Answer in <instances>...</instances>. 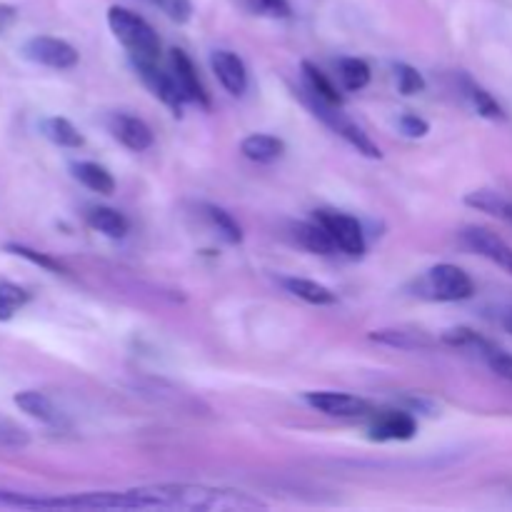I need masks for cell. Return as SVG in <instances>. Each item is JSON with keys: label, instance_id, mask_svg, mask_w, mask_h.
<instances>
[{"label": "cell", "instance_id": "5", "mask_svg": "<svg viewBox=\"0 0 512 512\" xmlns=\"http://www.w3.org/2000/svg\"><path fill=\"white\" fill-rule=\"evenodd\" d=\"M25 58L33 60V63L45 65V68L53 70H70L78 65V50L70 43L60 38H50V35H38V38L28 40L23 48Z\"/></svg>", "mask_w": 512, "mask_h": 512}, {"label": "cell", "instance_id": "11", "mask_svg": "<svg viewBox=\"0 0 512 512\" xmlns=\"http://www.w3.org/2000/svg\"><path fill=\"white\" fill-rule=\"evenodd\" d=\"M110 133H113L118 143H123L133 153H143V150L153 145V130L143 120L128 113H115L110 118Z\"/></svg>", "mask_w": 512, "mask_h": 512}, {"label": "cell", "instance_id": "1", "mask_svg": "<svg viewBox=\"0 0 512 512\" xmlns=\"http://www.w3.org/2000/svg\"><path fill=\"white\" fill-rule=\"evenodd\" d=\"M133 495L140 500L143 510H250L265 505L245 493L205 488V485H155V488L133 490Z\"/></svg>", "mask_w": 512, "mask_h": 512}, {"label": "cell", "instance_id": "2", "mask_svg": "<svg viewBox=\"0 0 512 512\" xmlns=\"http://www.w3.org/2000/svg\"><path fill=\"white\" fill-rule=\"evenodd\" d=\"M108 25L113 30L115 38L128 48L133 63L143 60V63H158L160 55V40L158 33L150 28V23H145L140 15H135L133 10L120 8L113 5L108 10Z\"/></svg>", "mask_w": 512, "mask_h": 512}, {"label": "cell", "instance_id": "23", "mask_svg": "<svg viewBox=\"0 0 512 512\" xmlns=\"http://www.w3.org/2000/svg\"><path fill=\"white\" fill-rule=\"evenodd\" d=\"M303 75H305V83H308L310 93L318 95V98H323L325 103H330V105H343V95L338 93V88L330 83V78L318 68V65H313L305 60Z\"/></svg>", "mask_w": 512, "mask_h": 512}, {"label": "cell", "instance_id": "26", "mask_svg": "<svg viewBox=\"0 0 512 512\" xmlns=\"http://www.w3.org/2000/svg\"><path fill=\"white\" fill-rule=\"evenodd\" d=\"M28 300L30 295L23 288H18L13 283H0V323L13 318Z\"/></svg>", "mask_w": 512, "mask_h": 512}, {"label": "cell", "instance_id": "24", "mask_svg": "<svg viewBox=\"0 0 512 512\" xmlns=\"http://www.w3.org/2000/svg\"><path fill=\"white\" fill-rule=\"evenodd\" d=\"M465 203H468L470 208H478L483 210V213H490L495 215V218L512 223V203L505 200L503 195L493 193V190H475V193H470L468 198H465Z\"/></svg>", "mask_w": 512, "mask_h": 512}, {"label": "cell", "instance_id": "36", "mask_svg": "<svg viewBox=\"0 0 512 512\" xmlns=\"http://www.w3.org/2000/svg\"><path fill=\"white\" fill-rule=\"evenodd\" d=\"M505 330H508V333L512 335V315H508V318H505Z\"/></svg>", "mask_w": 512, "mask_h": 512}, {"label": "cell", "instance_id": "22", "mask_svg": "<svg viewBox=\"0 0 512 512\" xmlns=\"http://www.w3.org/2000/svg\"><path fill=\"white\" fill-rule=\"evenodd\" d=\"M40 128H43L45 138H48L50 143L60 145V148H80V145L85 143L83 133L65 118H45L43 123H40Z\"/></svg>", "mask_w": 512, "mask_h": 512}, {"label": "cell", "instance_id": "31", "mask_svg": "<svg viewBox=\"0 0 512 512\" xmlns=\"http://www.w3.org/2000/svg\"><path fill=\"white\" fill-rule=\"evenodd\" d=\"M253 13L265 15V18H290L288 0H245Z\"/></svg>", "mask_w": 512, "mask_h": 512}, {"label": "cell", "instance_id": "30", "mask_svg": "<svg viewBox=\"0 0 512 512\" xmlns=\"http://www.w3.org/2000/svg\"><path fill=\"white\" fill-rule=\"evenodd\" d=\"M395 80H398V90L403 95H415L425 90V78L420 75V70H415L408 63L395 65Z\"/></svg>", "mask_w": 512, "mask_h": 512}, {"label": "cell", "instance_id": "10", "mask_svg": "<svg viewBox=\"0 0 512 512\" xmlns=\"http://www.w3.org/2000/svg\"><path fill=\"white\" fill-rule=\"evenodd\" d=\"M418 433V423L413 415L400 413V410H388L380 413L370 425V440L378 443H393V440H413Z\"/></svg>", "mask_w": 512, "mask_h": 512}, {"label": "cell", "instance_id": "20", "mask_svg": "<svg viewBox=\"0 0 512 512\" xmlns=\"http://www.w3.org/2000/svg\"><path fill=\"white\" fill-rule=\"evenodd\" d=\"M295 240H298L305 250H310V253H318V255H330L338 250V245L333 243L330 233L318 223V220H315V223L295 225Z\"/></svg>", "mask_w": 512, "mask_h": 512}, {"label": "cell", "instance_id": "13", "mask_svg": "<svg viewBox=\"0 0 512 512\" xmlns=\"http://www.w3.org/2000/svg\"><path fill=\"white\" fill-rule=\"evenodd\" d=\"M210 65H213V73L218 75L220 85L230 95L245 93V88H248V70H245V63L238 55L230 53V50H215Z\"/></svg>", "mask_w": 512, "mask_h": 512}, {"label": "cell", "instance_id": "9", "mask_svg": "<svg viewBox=\"0 0 512 512\" xmlns=\"http://www.w3.org/2000/svg\"><path fill=\"white\" fill-rule=\"evenodd\" d=\"M463 240L475 250V253L493 260L498 268H503L505 273L512 275V245L505 243L500 235H495L493 230L488 228H478V225H473V228L463 230Z\"/></svg>", "mask_w": 512, "mask_h": 512}, {"label": "cell", "instance_id": "18", "mask_svg": "<svg viewBox=\"0 0 512 512\" xmlns=\"http://www.w3.org/2000/svg\"><path fill=\"white\" fill-rule=\"evenodd\" d=\"M283 285H285V290H288L290 295H295V298L305 300V303H310V305H333V303H338V295H335L330 288H325V285L315 283V280L285 278Z\"/></svg>", "mask_w": 512, "mask_h": 512}, {"label": "cell", "instance_id": "35", "mask_svg": "<svg viewBox=\"0 0 512 512\" xmlns=\"http://www.w3.org/2000/svg\"><path fill=\"white\" fill-rule=\"evenodd\" d=\"M15 20H18V10H15L13 5L0 3V33H3V30H8Z\"/></svg>", "mask_w": 512, "mask_h": 512}, {"label": "cell", "instance_id": "3", "mask_svg": "<svg viewBox=\"0 0 512 512\" xmlns=\"http://www.w3.org/2000/svg\"><path fill=\"white\" fill-rule=\"evenodd\" d=\"M420 288L425 290L423 295L433 300H443V303H458V300H468L475 295V283L463 268L450 263H440L425 273L420 280Z\"/></svg>", "mask_w": 512, "mask_h": 512}, {"label": "cell", "instance_id": "4", "mask_svg": "<svg viewBox=\"0 0 512 512\" xmlns=\"http://www.w3.org/2000/svg\"><path fill=\"white\" fill-rule=\"evenodd\" d=\"M338 108L340 105H330V103H325L323 98H318V95L310 93V110H313V113L318 115L325 125H330V128H333L340 138L348 140V143L353 145L360 155H365V158H373V160L383 158V153H380L378 145L368 138V133H363V130H360L353 120L345 118Z\"/></svg>", "mask_w": 512, "mask_h": 512}, {"label": "cell", "instance_id": "8", "mask_svg": "<svg viewBox=\"0 0 512 512\" xmlns=\"http://www.w3.org/2000/svg\"><path fill=\"white\" fill-rule=\"evenodd\" d=\"M305 403L318 413L330 415V418H355V415H365L370 410L368 400L348 393H330V390L305 393Z\"/></svg>", "mask_w": 512, "mask_h": 512}, {"label": "cell", "instance_id": "6", "mask_svg": "<svg viewBox=\"0 0 512 512\" xmlns=\"http://www.w3.org/2000/svg\"><path fill=\"white\" fill-rule=\"evenodd\" d=\"M315 220H318V223L328 230L330 238H333V243L338 245L343 253H348V255H363L365 253V235H363V228H360V223L355 218H350V215H345V213H333V210H320V213L315 215Z\"/></svg>", "mask_w": 512, "mask_h": 512}, {"label": "cell", "instance_id": "14", "mask_svg": "<svg viewBox=\"0 0 512 512\" xmlns=\"http://www.w3.org/2000/svg\"><path fill=\"white\" fill-rule=\"evenodd\" d=\"M370 340H375V343L380 345H388V348H398V350H425L435 345V340L430 338L428 333H423V330H403V328L375 330V333H370Z\"/></svg>", "mask_w": 512, "mask_h": 512}, {"label": "cell", "instance_id": "19", "mask_svg": "<svg viewBox=\"0 0 512 512\" xmlns=\"http://www.w3.org/2000/svg\"><path fill=\"white\" fill-rule=\"evenodd\" d=\"M468 350H478L480 358L488 363V368L493 370L495 375H500V378L510 380L512 383V355L508 350H503L500 345L490 343V340H485L483 335H475L473 345H470Z\"/></svg>", "mask_w": 512, "mask_h": 512}, {"label": "cell", "instance_id": "7", "mask_svg": "<svg viewBox=\"0 0 512 512\" xmlns=\"http://www.w3.org/2000/svg\"><path fill=\"white\" fill-rule=\"evenodd\" d=\"M133 65H135V70L140 73V78H143V83L150 88V93H153L155 98L163 100V103L168 105L175 115H180V110H183V103H185V95H183V90H180L175 75L163 73V70H160L155 63H143V60H138V63H133Z\"/></svg>", "mask_w": 512, "mask_h": 512}, {"label": "cell", "instance_id": "27", "mask_svg": "<svg viewBox=\"0 0 512 512\" xmlns=\"http://www.w3.org/2000/svg\"><path fill=\"white\" fill-rule=\"evenodd\" d=\"M465 90H468V98L470 103H473V108L478 110V115H483V118L488 120L503 118V108H500V103L488 93V90L480 88V85L475 83H468V88Z\"/></svg>", "mask_w": 512, "mask_h": 512}, {"label": "cell", "instance_id": "21", "mask_svg": "<svg viewBox=\"0 0 512 512\" xmlns=\"http://www.w3.org/2000/svg\"><path fill=\"white\" fill-rule=\"evenodd\" d=\"M73 175L85 185V188L93 190V193L113 195L115 180H113V175L108 173V168H103V165L83 160V163L73 165Z\"/></svg>", "mask_w": 512, "mask_h": 512}, {"label": "cell", "instance_id": "32", "mask_svg": "<svg viewBox=\"0 0 512 512\" xmlns=\"http://www.w3.org/2000/svg\"><path fill=\"white\" fill-rule=\"evenodd\" d=\"M158 3L173 23H188L190 15H193V5H190V0H158Z\"/></svg>", "mask_w": 512, "mask_h": 512}, {"label": "cell", "instance_id": "25", "mask_svg": "<svg viewBox=\"0 0 512 512\" xmlns=\"http://www.w3.org/2000/svg\"><path fill=\"white\" fill-rule=\"evenodd\" d=\"M338 75L348 90H363L370 83V65L360 58H343L338 63Z\"/></svg>", "mask_w": 512, "mask_h": 512}, {"label": "cell", "instance_id": "15", "mask_svg": "<svg viewBox=\"0 0 512 512\" xmlns=\"http://www.w3.org/2000/svg\"><path fill=\"white\" fill-rule=\"evenodd\" d=\"M85 220H88L90 228L108 235V238H125V233L130 228L128 218L120 210L108 208V205H93V208H88Z\"/></svg>", "mask_w": 512, "mask_h": 512}, {"label": "cell", "instance_id": "16", "mask_svg": "<svg viewBox=\"0 0 512 512\" xmlns=\"http://www.w3.org/2000/svg\"><path fill=\"white\" fill-rule=\"evenodd\" d=\"M240 150H243L245 158L253 160V163H275V160L285 153V143L280 138H275V135L255 133L248 135V138L240 143Z\"/></svg>", "mask_w": 512, "mask_h": 512}, {"label": "cell", "instance_id": "12", "mask_svg": "<svg viewBox=\"0 0 512 512\" xmlns=\"http://www.w3.org/2000/svg\"><path fill=\"white\" fill-rule=\"evenodd\" d=\"M170 65H173V75L185 95V103H198V105H203V108H208L210 105L208 93H205L203 83H200L198 70H195L193 60H190L183 50L175 48V50H170Z\"/></svg>", "mask_w": 512, "mask_h": 512}, {"label": "cell", "instance_id": "17", "mask_svg": "<svg viewBox=\"0 0 512 512\" xmlns=\"http://www.w3.org/2000/svg\"><path fill=\"white\" fill-rule=\"evenodd\" d=\"M15 405H18L23 413H28L30 418L40 420V423H48V425H55L60 420L58 410H55V405L50 403L48 395L38 393V390H23V393L15 395Z\"/></svg>", "mask_w": 512, "mask_h": 512}, {"label": "cell", "instance_id": "33", "mask_svg": "<svg viewBox=\"0 0 512 512\" xmlns=\"http://www.w3.org/2000/svg\"><path fill=\"white\" fill-rule=\"evenodd\" d=\"M400 130H403V135H408V138H425V135L430 133V125L428 120H423L420 115L415 113H405L403 118H400Z\"/></svg>", "mask_w": 512, "mask_h": 512}, {"label": "cell", "instance_id": "28", "mask_svg": "<svg viewBox=\"0 0 512 512\" xmlns=\"http://www.w3.org/2000/svg\"><path fill=\"white\" fill-rule=\"evenodd\" d=\"M5 250L13 255H20V258L30 260L33 265H38V268L43 270H50V273H58V275H65L68 270H65L63 263H58L55 258H50L48 253H40V250H33V248H25V245H18V243H10L5 245Z\"/></svg>", "mask_w": 512, "mask_h": 512}, {"label": "cell", "instance_id": "29", "mask_svg": "<svg viewBox=\"0 0 512 512\" xmlns=\"http://www.w3.org/2000/svg\"><path fill=\"white\" fill-rule=\"evenodd\" d=\"M208 218H210V223L215 225V230L223 235V240H228V243H233V245L243 240V230H240V225L235 223L233 215L225 213L223 208H215V205H210Z\"/></svg>", "mask_w": 512, "mask_h": 512}, {"label": "cell", "instance_id": "34", "mask_svg": "<svg viewBox=\"0 0 512 512\" xmlns=\"http://www.w3.org/2000/svg\"><path fill=\"white\" fill-rule=\"evenodd\" d=\"M0 445H8V448H23L28 445V435L20 428L8 423H0Z\"/></svg>", "mask_w": 512, "mask_h": 512}]
</instances>
